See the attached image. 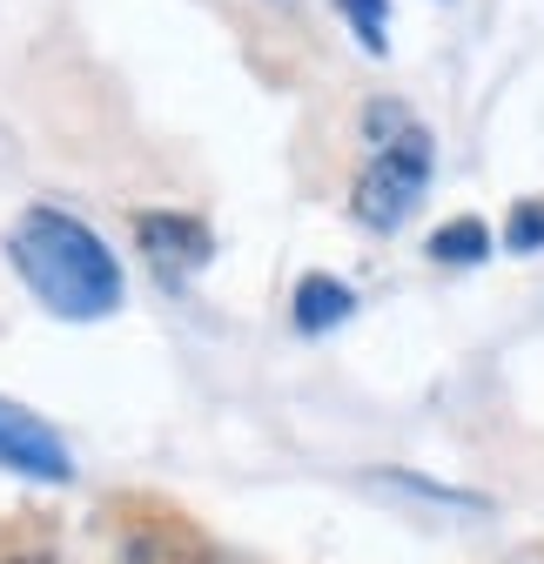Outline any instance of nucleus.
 I'll use <instances>...</instances> for the list:
<instances>
[{
	"label": "nucleus",
	"mask_w": 544,
	"mask_h": 564,
	"mask_svg": "<svg viewBox=\"0 0 544 564\" xmlns=\"http://www.w3.org/2000/svg\"><path fill=\"white\" fill-rule=\"evenodd\" d=\"M134 242H142V256L162 269V275H188L216 256V236L202 216H182V208H149L142 223H134Z\"/></svg>",
	"instance_id": "nucleus-4"
},
{
	"label": "nucleus",
	"mask_w": 544,
	"mask_h": 564,
	"mask_svg": "<svg viewBox=\"0 0 544 564\" xmlns=\"http://www.w3.org/2000/svg\"><path fill=\"white\" fill-rule=\"evenodd\" d=\"M350 310H357L350 282H336V275H323V269H309V275L296 282V296H290V316H296L303 336H323V329H336V323H350Z\"/></svg>",
	"instance_id": "nucleus-5"
},
{
	"label": "nucleus",
	"mask_w": 544,
	"mask_h": 564,
	"mask_svg": "<svg viewBox=\"0 0 544 564\" xmlns=\"http://www.w3.org/2000/svg\"><path fill=\"white\" fill-rule=\"evenodd\" d=\"M0 470H14L28 484H67L75 477V457H67V444L47 416L0 397Z\"/></svg>",
	"instance_id": "nucleus-3"
},
{
	"label": "nucleus",
	"mask_w": 544,
	"mask_h": 564,
	"mask_svg": "<svg viewBox=\"0 0 544 564\" xmlns=\"http://www.w3.org/2000/svg\"><path fill=\"white\" fill-rule=\"evenodd\" d=\"M363 128H370V162H363V175L350 188V208H357L363 229L396 236L411 223V208L424 202V188H431L437 141H431V128L417 115H403V101H370Z\"/></svg>",
	"instance_id": "nucleus-2"
},
{
	"label": "nucleus",
	"mask_w": 544,
	"mask_h": 564,
	"mask_svg": "<svg viewBox=\"0 0 544 564\" xmlns=\"http://www.w3.org/2000/svg\"><path fill=\"white\" fill-rule=\"evenodd\" d=\"M485 256H491V229L478 216H457L431 236V262H444V269H478Z\"/></svg>",
	"instance_id": "nucleus-6"
},
{
	"label": "nucleus",
	"mask_w": 544,
	"mask_h": 564,
	"mask_svg": "<svg viewBox=\"0 0 544 564\" xmlns=\"http://www.w3.org/2000/svg\"><path fill=\"white\" fill-rule=\"evenodd\" d=\"M8 262L21 269V282L34 290L41 310H54L61 323H101L121 310V262L115 249L67 208L34 202L28 216L8 229Z\"/></svg>",
	"instance_id": "nucleus-1"
},
{
	"label": "nucleus",
	"mask_w": 544,
	"mask_h": 564,
	"mask_svg": "<svg viewBox=\"0 0 544 564\" xmlns=\"http://www.w3.org/2000/svg\"><path fill=\"white\" fill-rule=\"evenodd\" d=\"M336 14L350 21V34L363 41V54H390V0H336Z\"/></svg>",
	"instance_id": "nucleus-7"
},
{
	"label": "nucleus",
	"mask_w": 544,
	"mask_h": 564,
	"mask_svg": "<svg viewBox=\"0 0 544 564\" xmlns=\"http://www.w3.org/2000/svg\"><path fill=\"white\" fill-rule=\"evenodd\" d=\"M0 564H47V557H0Z\"/></svg>",
	"instance_id": "nucleus-9"
},
{
	"label": "nucleus",
	"mask_w": 544,
	"mask_h": 564,
	"mask_svg": "<svg viewBox=\"0 0 544 564\" xmlns=\"http://www.w3.org/2000/svg\"><path fill=\"white\" fill-rule=\"evenodd\" d=\"M504 249L511 256H537L544 249V202H518L504 216Z\"/></svg>",
	"instance_id": "nucleus-8"
}]
</instances>
